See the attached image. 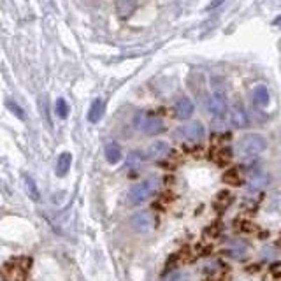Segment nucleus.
<instances>
[{"instance_id": "f257e3e1", "label": "nucleus", "mask_w": 281, "mask_h": 281, "mask_svg": "<svg viewBox=\"0 0 281 281\" xmlns=\"http://www.w3.org/2000/svg\"><path fill=\"white\" fill-rule=\"evenodd\" d=\"M156 188H158V179H156V177H149V179L142 181V183L134 184V186L130 188L129 195H127L129 204H132V206L144 204L146 201H149V199L156 194Z\"/></svg>"}, {"instance_id": "f03ea898", "label": "nucleus", "mask_w": 281, "mask_h": 281, "mask_svg": "<svg viewBox=\"0 0 281 281\" xmlns=\"http://www.w3.org/2000/svg\"><path fill=\"white\" fill-rule=\"evenodd\" d=\"M267 146V141H265L264 136L260 134H250V136L243 137L239 144V156L241 158H253L258 153H262Z\"/></svg>"}, {"instance_id": "7ed1b4c3", "label": "nucleus", "mask_w": 281, "mask_h": 281, "mask_svg": "<svg viewBox=\"0 0 281 281\" xmlns=\"http://www.w3.org/2000/svg\"><path fill=\"white\" fill-rule=\"evenodd\" d=\"M32 260L30 258H16V260H11L4 265L2 276L6 281H25L27 271L30 269Z\"/></svg>"}, {"instance_id": "20e7f679", "label": "nucleus", "mask_w": 281, "mask_h": 281, "mask_svg": "<svg viewBox=\"0 0 281 281\" xmlns=\"http://www.w3.org/2000/svg\"><path fill=\"white\" fill-rule=\"evenodd\" d=\"M136 127L139 130H142L144 134H148V136H156V134H160L163 130L162 120L146 115V113L136 115Z\"/></svg>"}, {"instance_id": "39448f33", "label": "nucleus", "mask_w": 281, "mask_h": 281, "mask_svg": "<svg viewBox=\"0 0 281 281\" xmlns=\"http://www.w3.org/2000/svg\"><path fill=\"white\" fill-rule=\"evenodd\" d=\"M208 111L218 120L225 118L227 111H229L225 91H213V95L208 99Z\"/></svg>"}, {"instance_id": "423d86ee", "label": "nucleus", "mask_w": 281, "mask_h": 281, "mask_svg": "<svg viewBox=\"0 0 281 281\" xmlns=\"http://www.w3.org/2000/svg\"><path fill=\"white\" fill-rule=\"evenodd\" d=\"M155 223H156L155 215H153V211H149V209L136 213V215L132 216V220H130L132 229L136 230V232H141V234L149 232V230L155 227Z\"/></svg>"}, {"instance_id": "0eeeda50", "label": "nucleus", "mask_w": 281, "mask_h": 281, "mask_svg": "<svg viewBox=\"0 0 281 281\" xmlns=\"http://www.w3.org/2000/svg\"><path fill=\"white\" fill-rule=\"evenodd\" d=\"M177 136L183 141L188 142H199L204 139V127L201 123H190V125H184L177 130Z\"/></svg>"}, {"instance_id": "6e6552de", "label": "nucleus", "mask_w": 281, "mask_h": 281, "mask_svg": "<svg viewBox=\"0 0 281 281\" xmlns=\"http://www.w3.org/2000/svg\"><path fill=\"white\" fill-rule=\"evenodd\" d=\"M230 122L237 129H248L250 127V118H248L241 102H234L232 108H230Z\"/></svg>"}, {"instance_id": "1a4fd4ad", "label": "nucleus", "mask_w": 281, "mask_h": 281, "mask_svg": "<svg viewBox=\"0 0 281 281\" xmlns=\"http://www.w3.org/2000/svg\"><path fill=\"white\" fill-rule=\"evenodd\" d=\"M170 151L169 144L163 141H155L151 146H149L148 149V155H146V158H153V160H160L163 158V156H167Z\"/></svg>"}, {"instance_id": "9d476101", "label": "nucleus", "mask_w": 281, "mask_h": 281, "mask_svg": "<svg viewBox=\"0 0 281 281\" xmlns=\"http://www.w3.org/2000/svg\"><path fill=\"white\" fill-rule=\"evenodd\" d=\"M174 111H176V116L179 120H188L192 115H194V104H192L190 99L183 97V99H179V101L176 102V108H174Z\"/></svg>"}, {"instance_id": "9b49d317", "label": "nucleus", "mask_w": 281, "mask_h": 281, "mask_svg": "<svg viewBox=\"0 0 281 281\" xmlns=\"http://www.w3.org/2000/svg\"><path fill=\"white\" fill-rule=\"evenodd\" d=\"M253 101H255V104L260 106V108L267 106L269 101H271V93H269L267 86H264V84H258V86L253 90Z\"/></svg>"}, {"instance_id": "f8f14e48", "label": "nucleus", "mask_w": 281, "mask_h": 281, "mask_svg": "<svg viewBox=\"0 0 281 281\" xmlns=\"http://www.w3.org/2000/svg\"><path fill=\"white\" fill-rule=\"evenodd\" d=\"M102 115H104V102H102V99H95L90 111H88V120H90L91 123H99Z\"/></svg>"}, {"instance_id": "ddd939ff", "label": "nucleus", "mask_w": 281, "mask_h": 281, "mask_svg": "<svg viewBox=\"0 0 281 281\" xmlns=\"http://www.w3.org/2000/svg\"><path fill=\"white\" fill-rule=\"evenodd\" d=\"M70 163H72V155L70 153H62L56 160V174L58 176H65L67 170L70 169Z\"/></svg>"}, {"instance_id": "4468645a", "label": "nucleus", "mask_w": 281, "mask_h": 281, "mask_svg": "<svg viewBox=\"0 0 281 281\" xmlns=\"http://www.w3.org/2000/svg\"><path fill=\"white\" fill-rule=\"evenodd\" d=\"M23 183H25V192H27V195L34 202H37L39 199H41V194H39V188H37V184H35V181L32 179L30 176H25Z\"/></svg>"}, {"instance_id": "2eb2a0df", "label": "nucleus", "mask_w": 281, "mask_h": 281, "mask_svg": "<svg viewBox=\"0 0 281 281\" xmlns=\"http://www.w3.org/2000/svg\"><path fill=\"white\" fill-rule=\"evenodd\" d=\"M106 158H108L109 163L120 162V158H122V149H120V146L116 144V142H109V144L106 146Z\"/></svg>"}, {"instance_id": "dca6fc26", "label": "nucleus", "mask_w": 281, "mask_h": 281, "mask_svg": "<svg viewBox=\"0 0 281 281\" xmlns=\"http://www.w3.org/2000/svg\"><path fill=\"white\" fill-rule=\"evenodd\" d=\"M265 184H269V176H267V174H264V172H258V174H255V176L251 177V181H250V190H251V192L260 190V188H264Z\"/></svg>"}, {"instance_id": "f3484780", "label": "nucleus", "mask_w": 281, "mask_h": 281, "mask_svg": "<svg viewBox=\"0 0 281 281\" xmlns=\"http://www.w3.org/2000/svg\"><path fill=\"white\" fill-rule=\"evenodd\" d=\"M223 181L229 184H232V186H239V184H243V179H241V174L237 169H229L225 174H223Z\"/></svg>"}, {"instance_id": "a211bd4d", "label": "nucleus", "mask_w": 281, "mask_h": 281, "mask_svg": "<svg viewBox=\"0 0 281 281\" xmlns=\"http://www.w3.org/2000/svg\"><path fill=\"white\" fill-rule=\"evenodd\" d=\"M146 162V155L141 151H132L129 156H127V163H129L130 167H139L141 163Z\"/></svg>"}, {"instance_id": "6ab92c4d", "label": "nucleus", "mask_w": 281, "mask_h": 281, "mask_svg": "<svg viewBox=\"0 0 281 281\" xmlns=\"http://www.w3.org/2000/svg\"><path fill=\"white\" fill-rule=\"evenodd\" d=\"M136 7H137L136 2H118L116 4V9H118L120 16H129Z\"/></svg>"}, {"instance_id": "aec40b11", "label": "nucleus", "mask_w": 281, "mask_h": 281, "mask_svg": "<svg viewBox=\"0 0 281 281\" xmlns=\"http://www.w3.org/2000/svg\"><path fill=\"white\" fill-rule=\"evenodd\" d=\"M55 111H56V115H58L60 118H67V115H69V106H67L65 99H58V101H56Z\"/></svg>"}, {"instance_id": "412c9836", "label": "nucleus", "mask_w": 281, "mask_h": 281, "mask_svg": "<svg viewBox=\"0 0 281 281\" xmlns=\"http://www.w3.org/2000/svg\"><path fill=\"white\" fill-rule=\"evenodd\" d=\"M230 158H232V156H230L229 149H220L218 155H216V162H218L220 165H225V163H229Z\"/></svg>"}, {"instance_id": "4be33fe9", "label": "nucleus", "mask_w": 281, "mask_h": 281, "mask_svg": "<svg viewBox=\"0 0 281 281\" xmlns=\"http://www.w3.org/2000/svg\"><path fill=\"white\" fill-rule=\"evenodd\" d=\"M6 106H7V109H9V111H13L14 115H16V116H18V118H20V120H25L23 109H21V108H20V106H18V104H14V102L7 101V102H6Z\"/></svg>"}, {"instance_id": "5701e85b", "label": "nucleus", "mask_w": 281, "mask_h": 281, "mask_svg": "<svg viewBox=\"0 0 281 281\" xmlns=\"http://www.w3.org/2000/svg\"><path fill=\"white\" fill-rule=\"evenodd\" d=\"M230 201H232V195H230L229 192H220L218 194V204L229 206Z\"/></svg>"}, {"instance_id": "b1692460", "label": "nucleus", "mask_w": 281, "mask_h": 281, "mask_svg": "<svg viewBox=\"0 0 281 281\" xmlns=\"http://www.w3.org/2000/svg\"><path fill=\"white\" fill-rule=\"evenodd\" d=\"M271 274L274 276L276 279L279 278V264H274V265H272V267H271Z\"/></svg>"}, {"instance_id": "393cba45", "label": "nucleus", "mask_w": 281, "mask_h": 281, "mask_svg": "<svg viewBox=\"0 0 281 281\" xmlns=\"http://www.w3.org/2000/svg\"><path fill=\"white\" fill-rule=\"evenodd\" d=\"M264 258H272V250H264Z\"/></svg>"}]
</instances>
